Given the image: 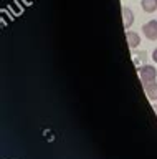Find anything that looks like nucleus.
<instances>
[{
    "mask_svg": "<svg viewBox=\"0 0 157 159\" xmlns=\"http://www.w3.org/2000/svg\"><path fill=\"white\" fill-rule=\"evenodd\" d=\"M126 40H127V45H129L131 48H137L141 43V37H139V33H136V32H126Z\"/></svg>",
    "mask_w": 157,
    "mask_h": 159,
    "instance_id": "4",
    "label": "nucleus"
},
{
    "mask_svg": "<svg viewBox=\"0 0 157 159\" xmlns=\"http://www.w3.org/2000/svg\"><path fill=\"white\" fill-rule=\"evenodd\" d=\"M122 18H124V27H132L134 23V15H132V10L127 7H122Z\"/></svg>",
    "mask_w": 157,
    "mask_h": 159,
    "instance_id": "5",
    "label": "nucleus"
},
{
    "mask_svg": "<svg viewBox=\"0 0 157 159\" xmlns=\"http://www.w3.org/2000/svg\"><path fill=\"white\" fill-rule=\"evenodd\" d=\"M139 76H141L142 84L149 83V81H155L157 70H155V66H152V65H144L142 68H139Z\"/></svg>",
    "mask_w": 157,
    "mask_h": 159,
    "instance_id": "1",
    "label": "nucleus"
},
{
    "mask_svg": "<svg viewBox=\"0 0 157 159\" xmlns=\"http://www.w3.org/2000/svg\"><path fill=\"white\" fill-rule=\"evenodd\" d=\"M152 58H154V61L157 63V48L154 50V53H152Z\"/></svg>",
    "mask_w": 157,
    "mask_h": 159,
    "instance_id": "7",
    "label": "nucleus"
},
{
    "mask_svg": "<svg viewBox=\"0 0 157 159\" xmlns=\"http://www.w3.org/2000/svg\"><path fill=\"white\" fill-rule=\"evenodd\" d=\"M155 3H157V0H155Z\"/></svg>",
    "mask_w": 157,
    "mask_h": 159,
    "instance_id": "9",
    "label": "nucleus"
},
{
    "mask_svg": "<svg viewBox=\"0 0 157 159\" xmlns=\"http://www.w3.org/2000/svg\"><path fill=\"white\" fill-rule=\"evenodd\" d=\"M141 7L146 13H154L157 10V3H155V0H142Z\"/></svg>",
    "mask_w": 157,
    "mask_h": 159,
    "instance_id": "6",
    "label": "nucleus"
},
{
    "mask_svg": "<svg viewBox=\"0 0 157 159\" xmlns=\"http://www.w3.org/2000/svg\"><path fill=\"white\" fill-rule=\"evenodd\" d=\"M154 111H155V114H157V104H154Z\"/></svg>",
    "mask_w": 157,
    "mask_h": 159,
    "instance_id": "8",
    "label": "nucleus"
},
{
    "mask_svg": "<svg viewBox=\"0 0 157 159\" xmlns=\"http://www.w3.org/2000/svg\"><path fill=\"white\" fill-rule=\"evenodd\" d=\"M144 91L147 94V98L152 101H157V81H149L144 83Z\"/></svg>",
    "mask_w": 157,
    "mask_h": 159,
    "instance_id": "3",
    "label": "nucleus"
},
{
    "mask_svg": "<svg viewBox=\"0 0 157 159\" xmlns=\"http://www.w3.org/2000/svg\"><path fill=\"white\" fill-rule=\"evenodd\" d=\"M142 33L147 40H157V20H150L142 27Z\"/></svg>",
    "mask_w": 157,
    "mask_h": 159,
    "instance_id": "2",
    "label": "nucleus"
}]
</instances>
